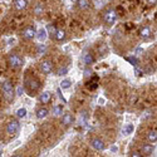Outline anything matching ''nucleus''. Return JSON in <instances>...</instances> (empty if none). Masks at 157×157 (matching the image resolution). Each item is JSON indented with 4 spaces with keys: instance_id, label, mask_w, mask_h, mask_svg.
<instances>
[{
    "instance_id": "obj_1",
    "label": "nucleus",
    "mask_w": 157,
    "mask_h": 157,
    "mask_svg": "<svg viewBox=\"0 0 157 157\" xmlns=\"http://www.w3.org/2000/svg\"><path fill=\"white\" fill-rule=\"evenodd\" d=\"M24 87L28 89V92L30 93V96H34V93H36L39 89H40L42 84L36 78L34 77H27L24 81Z\"/></svg>"
},
{
    "instance_id": "obj_2",
    "label": "nucleus",
    "mask_w": 157,
    "mask_h": 157,
    "mask_svg": "<svg viewBox=\"0 0 157 157\" xmlns=\"http://www.w3.org/2000/svg\"><path fill=\"white\" fill-rule=\"evenodd\" d=\"M8 63H9V67L13 68V69H19L23 67V64H24V60L23 58L17 54V53H11L9 54L8 57Z\"/></svg>"
},
{
    "instance_id": "obj_3",
    "label": "nucleus",
    "mask_w": 157,
    "mask_h": 157,
    "mask_svg": "<svg viewBox=\"0 0 157 157\" xmlns=\"http://www.w3.org/2000/svg\"><path fill=\"white\" fill-rule=\"evenodd\" d=\"M2 89H3V96L8 102H11L13 99H14V94L15 93H14V88H13V84H11L10 81H5L3 83Z\"/></svg>"
},
{
    "instance_id": "obj_4",
    "label": "nucleus",
    "mask_w": 157,
    "mask_h": 157,
    "mask_svg": "<svg viewBox=\"0 0 157 157\" xmlns=\"http://www.w3.org/2000/svg\"><path fill=\"white\" fill-rule=\"evenodd\" d=\"M117 11L114 9H108L106 13H104V23L107 25H113L114 21L117 20Z\"/></svg>"
},
{
    "instance_id": "obj_5",
    "label": "nucleus",
    "mask_w": 157,
    "mask_h": 157,
    "mask_svg": "<svg viewBox=\"0 0 157 157\" xmlns=\"http://www.w3.org/2000/svg\"><path fill=\"white\" fill-rule=\"evenodd\" d=\"M20 131V122L18 120H11L6 126V132L9 135H15Z\"/></svg>"
},
{
    "instance_id": "obj_6",
    "label": "nucleus",
    "mask_w": 157,
    "mask_h": 157,
    "mask_svg": "<svg viewBox=\"0 0 157 157\" xmlns=\"http://www.w3.org/2000/svg\"><path fill=\"white\" fill-rule=\"evenodd\" d=\"M35 35H36V30L34 27H30V25L23 30V38L25 40H32V39H34Z\"/></svg>"
},
{
    "instance_id": "obj_7",
    "label": "nucleus",
    "mask_w": 157,
    "mask_h": 157,
    "mask_svg": "<svg viewBox=\"0 0 157 157\" xmlns=\"http://www.w3.org/2000/svg\"><path fill=\"white\" fill-rule=\"evenodd\" d=\"M40 71L43 74H50L53 71V63L50 60H43L40 63Z\"/></svg>"
},
{
    "instance_id": "obj_8",
    "label": "nucleus",
    "mask_w": 157,
    "mask_h": 157,
    "mask_svg": "<svg viewBox=\"0 0 157 157\" xmlns=\"http://www.w3.org/2000/svg\"><path fill=\"white\" fill-rule=\"evenodd\" d=\"M90 146H92L96 151H103L106 148V145H104V142L101 140V138H94L90 141Z\"/></svg>"
},
{
    "instance_id": "obj_9",
    "label": "nucleus",
    "mask_w": 157,
    "mask_h": 157,
    "mask_svg": "<svg viewBox=\"0 0 157 157\" xmlns=\"http://www.w3.org/2000/svg\"><path fill=\"white\" fill-rule=\"evenodd\" d=\"M52 96L53 94H52L49 90H45V92H43L40 96H39V102H40L42 104H48L52 99Z\"/></svg>"
},
{
    "instance_id": "obj_10",
    "label": "nucleus",
    "mask_w": 157,
    "mask_h": 157,
    "mask_svg": "<svg viewBox=\"0 0 157 157\" xmlns=\"http://www.w3.org/2000/svg\"><path fill=\"white\" fill-rule=\"evenodd\" d=\"M140 36L142 39H145V40H148L151 38V29L148 27H142L140 29Z\"/></svg>"
},
{
    "instance_id": "obj_11",
    "label": "nucleus",
    "mask_w": 157,
    "mask_h": 157,
    "mask_svg": "<svg viewBox=\"0 0 157 157\" xmlns=\"http://www.w3.org/2000/svg\"><path fill=\"white\" fill-rule=\"evenodd\" d=\"M60 122H62L63 126H71L73 123V116L71 113H64Z\"/></svg>"
},
{
    "instance_id": "obj_12",
    "label": "nucleus",
    "mask_w": 157,
    "mask_h": 157,
    "mask_svg": "<svg viewBox=\"0 0 157 157\" xmlns=\"http://www.w3.org/2000/svg\"><path fill=\"white\" fill-rule=\"evenodd\" d=\"M14 6L17 10H24L28 8V0H14Z\"/></svg>"
},
{
    "instance_id": "obj_13",
    "label": "nucleus",
    "mask_w": 157,
    "mask_h": 157,
    "mask_svg": "<svg viewBox=\"0 0 157 157\" xmlns=\"http://www.w3.org/2000/svg\"><path fill=\"white\" fill-rule=\"evenodd\" d=\"M36 118H39V120H43V118H45V117L49 114V111H48V108H45V107H42V108H38L36 109Z\"/></svg>"
},
{
    "instance_id": "obj_14",
    "label": "nucleus",
    "mask_w": 157,
    "mask_h": 157,
    "mask_svg": "<svg viewBox=\"0 0 157 157\" xmlns=\"http://www.w3.org/2000/svg\"><path fill=\"white\" fill-rule=\"evenodd\" d=\"M155 151V147L152 145H143L142 148H141V153L142 155H145V156H150L152 155Z\"/></svg>"
},
{
    "instance_id": "obj_15",
    "label": "nucleus",
    "mask_w": 157,
    "mask_h": 157,
    "mask_svg": "<svg viewBox=\"0 0 157 157\" xmlns=\"http://www.w3.org/2000/svg\"><path fill=\"white\" fill-rule=\"evenodd\" d=\"M53 39H56L57 42H63L65 39V30L64 29H57Z\"/></svg>"
},
{
    "instance_id": "obj_16",
    "label": "nucleus",
    "mask_w": 157,
    "mask_h": 157,
    "mask_svg": "<svg viewBox=\"0 0 157 157\" xmlns=\"http://www.w3.org/2000/svg\"><path fill=\"white\" fill-rule=\"evenodd\" d=\"M82 59H83V63L86 65H90V64L94 63V58H93V56L90 54V53H84Z\"/></svg>"
},
{
    "instance_id": "obj_17",
    "label": "nucleus",
    "mask_w": 157,
    "mask_h": 157,
    "mask_svg": "<svg viewBox=\"0 0 157 157\" xmlns=\"http://www.w3.org/2000/svg\"><path fill=\"white\" fill-rule=\"evenodd\" d=\"M36 38H38L39 40H40V42H44L45 39L48 38V33H47V29H44V28L39 29V30L36 32Z\"/></svg>"
},
{
    "instance_id": "obj_18",
    "label": "nucleus",
    "mask_w": 157,
    "mask_h": 157,
    "mask_svg": "<svg viewBox=\"0 0 157 157\" xmlns=\"http://www.w3.org/2000/svg\"><path fill=\"white\" fill-rule=\"evenodd\" d=\"M77 3H78V8L82 9V10H87L90 6L89 0H77Z\"/></svg>"
},
{
    "instance_id": "obj_19",
    "label": "nucleus",
    "mask_w": 157,
    "mask_h": 157,
    "mask_svg": "<svg viewBox=\"0 0 157 157\" xmlns=\"http://www.w3.org/2000/svg\"><path fill=\"white\" fill-rule=\"evenodd\" d=\"M147 138H148V141L151 143H156L157 142V131H156V128L152 129V131H150L148 135H147Z\"/></svg>"
},
{
    "instance_id": "obj_20",
    "label": "nucleus",
    "mask_w": 157,
    "mask_h": 157,
    "mask_svg": "<svg viewBox=\"0 0 157 157\" xmlns=\"http://www.w3.org/2000/svg\"><path fill=\"white\" fill-rule=\"evenodd\" d=\"M44 13V5L42 3H38L35 6H34V14L36 15H42Z\"/></svg>"
},
{
    "instance_id": "obj_21",
    "label": "nucleus",
    "mask_w": 157,
    "mask_h": 157,
    "mask_svg": "<svg viewBox=\"0 0 157 157\" xmlns=\"http://www.w3.org/2000/svg\"><path fill=\"white\" fill-rule=\"evenodd\" d=\"M133 132V124L132 123H127L124 127H123V129H122V133L126 136V135H131Z\"/></svg>"
},
{
    "instance_id": "obj_22",
    "label": "nucleus",
    "mask_w": 157,
    "mask_h": 157,
    "mask_svg": "<svg viewBox=\"0 0 157 157\" xmlns=\"http://www.w3.org/2000/svg\"><path fill=\"white\" fill-rule=\"evenodd\" d=\"M71 86H72V81L71 79H63L60 82V88L62 89H68V88H71Z\"/></svg>"
},
{
    "instance_id": "obj_23",
    "label": "nucleus",
    "mask_w": 157,
    "mask_h": 157,
    "mask_svg": "<svg viewBox=\"0 0 157 157\" xmlns=\"http://www.w3.org/2000/svg\"><path fill=\"white\" fill-rule=\"evenodd\" d=\"M53 113H54V116L59 117V116L63 114V108L59 106V104H54V107H53Z\"/></svg>"
},
{
    "instance_id": "obj_24",
    "label": "nucleus",
    "mask_w": 157,
    "mask_h": 157,
    "mask_svg": "<svg viewBox=\"0 0 157 157\" xmlns=\"http://www.w3.org/2000/svg\"><path fill=\"white\" fill-rule=\"evenodd\" d=\"M56 30H57V28L54 27L53 24H49L48 27H47V33H48V34H49L52 38L54 36V34H56Z\"/></svg>"
},
{
    "instance_id": "obj_25",
    "label": "nucleus",
    "mask_w": 157,
    "mask_h": 157,
    "mask_svg": "<svg viewBox=\"0 0 157 157\" xmlns=\"http://www.w3.org/2000/svg\"><path fill=\"white\" fill-rule=\"evenodd\" d=\"M36 50H38V54H44L45 52H47V45L45 44H38L36 47Z\"/></svg>"
},
{
    "instance_id": "obj_26",
    "label": "nucleus",
    "mask_w": 157,
    "mask_h": 157,
    "mask_svg": "<svg viewBox=\"0 0 157 157\" xmlns=\"http://www.w3.org/2000/svg\"><path fill=\"white\" fill-rule=\"evenodd\" d=\"M17 116L19 117V118H24V117H25V116H27V109H25L24 107L19 108V109L17 111Z\"/></svg>"
},
{
    "instance_id": "obj_27",
    "label": "nucleus",
    "mask_w": 157,
    "mask_h": 157,
    "mask_svg": "<svg viewBox=\"0 0 157 157\" xmlns=\"http://www.w3.org/2000/svg\"><path fill=\"white\" fill-rule=\"evenodd\" d=\"M131 64L133 65V67H136V65H138V59H137V57L136 56H132V57H128V58H126Z\"/></svg>"
},
{
    "instance_id": "obj_28",
    "label": "nucleus",
    "mask_w": 157,
    "mask_h": 157,
    "mask_svg": "<svg viewBox=\"0 0 157 157\" xmlns=\"http://www.w3.org/2000/svg\"><path fill=\"white\" fill-rule=\"evenodd\" d=\"M68 71H69V69H68V67H65V68H64V67H62V68H59V69H58V72H57L58 74H57V75H64V74H67V73H68Z\"/></svg>"
},
{
    "instance_id": "obj_29",
    "label": "nucleus",
    "mask_w": 157,
    "mask_h": 157,
    "mask_svg": "<svg viewBox=\"0 0 157 157\" xmlns=\"http://www.w3.org/2000/svg\"><path fill=\"white\" fill-rule=\"evenodd\" d=\"M143 53H145V50H143V48L138 47V48H136V50H135V54H133V56H136V57H140V56H142Z\"/></svg>"
},
{
    "instance_id": "obj_30",
    "label": "nucleus",
    "mask_w": 157,
    "mask_h": 157,
    "mask_svg": "<svg viewBox=\"0 0 157 157\" xmlns=\"http://www.w3.org/2000/svg\"><path fill=\"white\" fill-rule=\"evenodd\" d=\"M104 4V0H94V5H96V8L97 9H99V8H102V5Z\"/></svg>"
},
{
    "instance_id": "obj_31",
    "label": "nucleus",
    "mask_w": 157,
    "mask_h": 157,
    "mask_svg": "<svg viewBox=\"0 0 157 157\" xmlns=\"http://www.w3.org/2000/svg\"><path fill=\"white\" fill-rule=\"evenodd\" d=\"M90 75H92V71H90V69H86L84 71V77L86 78H89Z\"/></svg>"
},
{
    "instance_id": "obj_32",
    "label": "nucleus",
    "mask_w": 157,
    "mask_h": 157,
    "mask_svg": "<svg viewBox=\"0 0 157 157\" xmlns=\"http://www.w3.org/2000/svg\"><path fill=\"white\" fill-rule=\"evenodd\" d=\"M129 156H132V157H141V156H143V155H142L141 152H137V151H136V152H132Z\"/></svg>"
},
{
    "instance_id": "obj_33",
    "label": "nucleus",
    "mask_w": 157,
    "mask_h": 157,
    "mask_svg": "<svg viewBox=\"0 0 157 157\" xmlns=\"http://www.w3.org/2000/svg\"><path fill=\"white\" fill-rule=\"evenodd\" d=\"M57 93H58V97H59L63 102H67V101H65V98L63 97V94H62V92H60V89H58V90H57Z\"/></svg>"
},
{
    "instance_id": "obj_34",
    "label": "nucleus",
    "mask_w": 157,
    "mask_h": 157,
    "mask_svg": "<svg viewBox=\"0 0 157 157\" xmlns=\"http://www.w3.org/2000/svg\"><path fill=\"white\" fill-rule=\"evenodd\" d=\"M135 72L137 73V75H142V72L138 69V67H137V65H136V67H135Z\"/></svg>"
},
{
    "instance_id": "obj_35",
    "label": "nucleus",
    "mask_w": 157,
    "mask_h": 157,
    "mask_svg": "<svg viewBox=\"0 0 157 157\" xmlns=\"http://www.w3.org/2000/svg\"><path fill=\"white\" fill-rule=\"evenodd\" d=\"M111 151L112 152H117L118 151V146H111Z\"/></svg>"
},
{
    "instance_id": "obj_36",
    "label": "nucleus",
    "mask_w": 157,
    "mask_h": 157,
    "mask_svg": "<svg viewBox=\"0 0 157 157\" xmlns=\"http://www.w3.org/2000/svg\"><path fill=\"white\" fill-rule=\"evenodd\" d=\"M18 94H19V96L23 94V87H19V88H18Z\"/></svg>"
},
{
    "instance_id": "obj_37",
    "label": "nucleus",
    "mask_w": 157,
    "mask_h": 157,
    "mask_svg": "<svg viewBox=\"0 0 157 157\" xmlns=\"http://www.w3.org/2000/svg\"><path fill=\"white\" fill-rule=\"evenodd\" d=\"M156 2H157V0H148L150 4H156Z\"/></svg>"
},
{
    "instance_id": "obj_38",
    "label": "nucleus",
    "mask_w": 157,
    "mask_h": 157,
    "mask_svg": "<svg viewBox=\"0 0 157 157\" xmlns=\"http://www.w3.org/2000/svg\"><path fill=\"white\" fill-rule=\"evenodd\" d=\"M71 2H75V0H71Z\"/></svg>"
}]
</instances>
